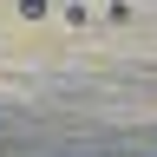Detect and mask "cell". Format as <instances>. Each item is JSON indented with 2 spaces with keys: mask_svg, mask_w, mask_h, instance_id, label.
Segmentation results:
<instances>
[{
  "mask_svg": "<svg viewBox=\"0 0 157 157\" xmlns=\"http://www.w3.org/2000/svg\"><path fill=\"white\" fill-rule=\"evenodd\" d=\"M52 7H46V0H20V20H46Z\"/></svg>",
  "mask_w": 157,
  "mask_h": 157,
  "instance_id": "1",
  "label": "cell"
}]
</instances>
